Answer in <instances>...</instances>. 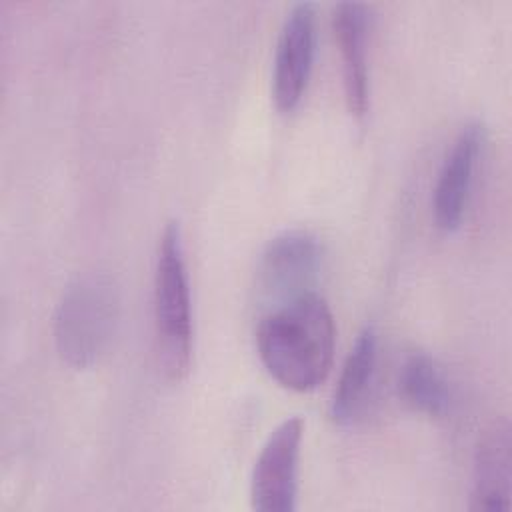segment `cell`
<instances>
[{
	"label": "cell",
	"instance_id": "6da1fadb",
	"mask_svg": "<svg viewBox=\"0 0 512 512\" xmlns=\"http://www.w3.org/2000/svg\"><path fill=\"white\" fill-rule=\"evenodd\" d=\"M334 344L332 310L314 290L280 302L262 316L256 328L262 366L292 392H312L328 378Z\"/></svg>",
	"mask_w": 512,
	"mask_h": 512
},
{
	"label": "cell",
	"instance_id": "7a4b0ae2",
	"mask_svg": "<svg viewBox=\"0 0 512 512\" xmlns=\"http://www.w3.org/2000/svg\"><path fill=\"white\" fill-rule=\"evenodd\" d=\"M122 298L116 278L102 270L76 276L54 314V344L72 368H90L108 352L120 322Z\"/></svg>",
	"mask_w": 512,
	"mask_h": 512
},
{
	"label": "cell",
	"instance_id": "3957f363",
	"mask_svg": "<svg viewBox=\"0 0 512 512\" xmlns=\"http://www.w3.org/2000/svg\"><path fill=\"white\" fill-rule=\"evenodd\" d=\"M154 334L164 376L180 382L192 364L194 322L182 230L170 220L158 240L154 266Z\"/></svg>",
	"mask_w": 512,
	"mask_h": 512
},
{
	"label": "cell",
	"instance_id": "277c9868",
	"mask_svg": "<svg viewBox=\"0 0 512 512\" xmlns=\"http://www.w3.org/2000/svg\"><path fill=\"white\" fill-rule=\"evenodd\" d=\"M304 420L290 416L266 438L250 478V504L258 512H294Z\"/></svg>",
	"mask_w": 512,
	"mask_h": 512
},
{
	"label": "cell",
	"instance_id": "5b68a950",
	"mask_svg": "<svg viewBox=\"0 0 512 512\" xmlns=\"http://www.w3.org/2000/svg\"><path fill=\"white\" fill-rule=\"evenodd\" d=\"M314 52L316 6L312 2L292 4L278 32L272 68V98L282 114L300 106L312 76Z\"/></svg>",
	"mask_w": 512,
	"mask_h": 512
},
{
	"label": "cell",
	"instance_id": "8992f818",
	"mask_svg": "<svg viewBox=\"0 0 512 512\" xmlns=\"http://www.w3.org/2000/svg\"><path fill=\"white\" fill-rule=\"evenodd\" d=\"M484 142V126L470 122L460 128L440 164L432 190V216L442 232H456L466 218Z\"/></svg>",
	"mask_w": 512,
	"mask_h": 512
},
{
	"label": "cell",
	"instance_id": "52a82bcc",
	"mask_svg": "<svg viewBox=\"0 0 512 512\" xmlns=\"http://www.w3.org/2000/svg\"><path fill=\"white\" fill-rule=\"evenodd\" d=\"M320 240L300 228L284 230L268 240L260 254L258 282L266 294L280 296L282 302L310 292L322 268Z\"/></svg>",
	"mask_w": 512,
	"mask_h": 512
},
{
	"label": "cell",
	"instance_id": "ba28073f",
	"mask_svg": "<svg viewBox=\"0 0 512 512\" xmlns=\"http://www.w3.org/2000/svg\"><path fill=\"white\" fill-rule=\"evenodd\" d=\"M332 28L342 60V84L346 106L354 118L362 120L370 108L368 6L362 2H338L332 10Z\"/></svg>",
	"mask_w": 512,
	"mask_h": 512
},
{
	"label": "cell",
	"instance_id": "9c48e42d",
	"mask_svg": "<svg viewBox=\"0 0 512 512\" xmlns=\"http://www.w3.org/2000/svg\"><path fill=\"white\" fill-rule=\"evenodd\" d=\"M470 510H508L512 494V438L508 422H496L480 438L470 478Z\"/></svg>",
	"mask_w": 512,
	"mask_h": 512
},
{
	"label": "cell",
	"instance_id": "30bf717a",
	"mask_svg": "<svg viewBox=\"0 0 512 512\" xmlns=\"http://www.w3.org/2000/svg\"><path fill=\"white\" fill-rule=\"evenodd\" d=\"M378 360V336L372 326L362 328L356 336L344 366L340 370L332 400H330V418L340 424H352L364 410L370 394V386L376 372Z\"/></svg>",
	"mask_w": 512,
	"mask_h": 512
},
{
	"label": "cell",
	"instance_id": "8fae6325",
	"mask_svg": "<svg viewBox=\"0 0 512 512\" xmlns=\"http://www.w3.org/2000/svg\"><path fill=\"white\" fill-rule=\"evenodd\" d=\"M398 390L410 408L426 416H444L454 398L446 372L424 352H414L404 360L398 374Z\"/></svg>",
	"mask_w": 512,
	"mask_h": 512
}]
</instances>
